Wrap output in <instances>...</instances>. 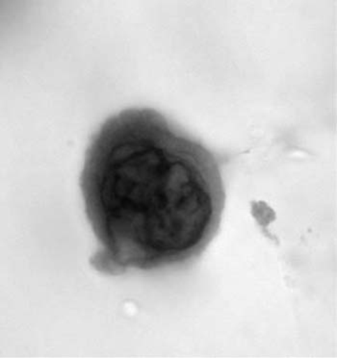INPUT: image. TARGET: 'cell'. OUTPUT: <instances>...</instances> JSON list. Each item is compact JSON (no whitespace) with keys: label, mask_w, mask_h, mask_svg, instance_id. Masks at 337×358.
Returning <instances> with one entry per match:
<instances>
[{"label":"cell","mask_w":337,"mask_h":358,"mask_svg":"<svg viewBox=\"0 0 337 358\" xmlns=\"http://www.w3.org/2000/svg\"><path fill=\"white\" fill-rule=\"evenodd\" d=\"M80 188L101 247L92 265L113 275L196 259L216 236L226 201L214 153L149 108L104 122Z\"/></svg>","instance_id":"1"}]
</instances>
